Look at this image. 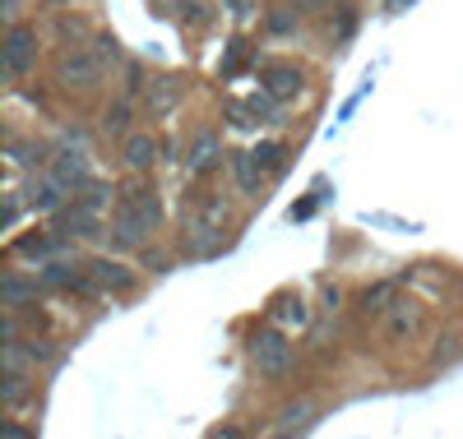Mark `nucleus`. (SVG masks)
Listing matches in <instances>:
<instances>
[{
    "instance_id": "obj_1",
    "label": "nucleus",
    "mask_w": 463,
    "mask_h": 439,
    "mask_svg": "<svg viewBox=\"0 0 463 439\" xmlns=\"http://www.w3.org/2000/svg\"><path fill=\"white\" fill-rule=\"evenodd\" d=\"M56 74H61V84H65V89L98 93V89H102V79H107V61H102L93 47H80V42H74V47L61 56Z\"/></svg>"
},
{
    "instance_id": "obj_2",
    "label": "nucleus",
    "mask_w": 463,
    "mask_h": 439,
    "mask_svg": "<svg viewBox=\"0 0 463 439\" xmlns=\"http://www.w3.org/2000/svg\"><path fill=\"white\" fill-rule=\"evenodd\" d=\"M250 361H255V370H260L264 379H283V375L292 370V342H288V333H283V329L255 333V338H250Z\"/></svg>"
},
{
    "instance_id": "obj_3",
    "label": "nucleus",
    "mask_w": 463,
    "mask_h": 439,
    "mask_svg": "<svg viewBox=\"0 0 463 439\" xmlns=\"http://www.w3.org/2000/svg\"><path fill=\"white\" fill-rule=\"evenodd\" d=\"M148 231H158L139 204H126V199H116V218H111V246L116 250H135V246H148Z\"/></svg>"
},
{
    "instance_id": "obj_4",
    "label": "nucleus",
    "mask_w": 463,
    "mask_h": 439,
    "mask_svg": "<svg viewBox=\"0 0 463 439\" xmlns=\"http://www.w3.org/2000/svg\"><path fill=\"white\" fill-rule=\"evenodd\" d=\"M37 65V33L24 23H10L5 33V79H19Z\"/></svg>"
},
{
    "instance_id": "obj_5",
    "label": "nucleus",
    "mask_w": 463,
    "mask_h": 439,
    "mask_svg": "<svg viewBox=\"0 0 463 439\" xmlns=\"http://www.w3.org/2000/svg\"><path fill=\"white\" fill-rule=\"evenodd\" d=\"M52 176L65 185V190H74V194H80L89 181H93V172H89V157H84V148H61L56 157H52Z\"/></svg>"
},
{
    "instance_id": "obj_6",
    "label": "nucleus",
    "mask_w": 463,
    "mask_h": 439,
    "mask_svg": "<svg viewBox=\"0 0 463 439\" xmlns=\"http://www.w3.org/2000/svg\"><path fill=\"white\" fill-rule=\"evenodd\" d=\"M185 172L190 176H204V172H213L218 163H222V139L218 135H209V130H200L195 139H190V148H185Z\"/></svg>"
},
{
    "instance_id": "obj_7",
    "label": "nucleus",
    "mask_w": 463,
    "mask_h": 439,
    "mask_svg": "<svg viewBox=\"0 0 463 439\" xmlns=\"http://www.w3.org/2000/svg\"><path fill=\"white\" fill-rule=\"evenodd\" d=\"M121 163H126V167H130L135 176L153 172V163H158V139H153V135H126Z\"/></svg>"
},
{
    "instance_id": "obj_8",
    "label": "nucleus",
    "mask_w": 463,
    "mask_h": 439,
    "mask_svg": "<svg viewBox=\"0 0 463 439\" xmlns=\"http://www.w3.org/2000/svg\"><path fill=\"white\" fill-rule=\"evenodd\" d=\"M89 273H93V283L102 292H130L135 287V268H126L121 259H93Z\"/></svg>"
},
{
    "instance_id": "obj_9",
    "label": "nucleus",
    "mask_w": 463,
    "mask_h": 439,
    "mask_svg": "<svg viewBox=\"0 0 463 439\" xmlns=\"http://www.w3.org/2000/svg\"><path fill=\"white\" fill-rule=\"evenodd\" d=\"M264 89L274 93L279 102H288V98H297L306 89V79H301L297 65H264Z\"/></svg>"
},
{
    "instance_id": "obj_10",
    "label": "nucleus",
    "mask_w": 463,
    "mask_h": 439,
    "mask_svg": "<svg viewBox=\"0 0 463 439\" xmlns=\"http://www.w3.org/2000/svg\"><path fill=\"white\" fill-rule=\"evenodd\" d=\"M33 397V379L24 366H5V375H0V403L5 407H24Z\"/></svg>"
},
{
    "instance_id": "obj_11",
    "label": "nucleus",
    "mask_w": 463,
    "mask_h": 439,
    "mask_svg": "<svg viewBox=\"0 0 463 439\" xmlns=\"http://www.w3.org/2000/svg\"><path fill=\"white\" fill-rule=\"evenodd\" d=\"M61 222L70 227V236H84V241H93V236H102V218H98V209H84V204H74V209H61Z\"/></svg>"
},
{
    "instance_id": "obj_12",
    "label": "nucleus",
    "mask_w": 463,
    "mask_h": 439,
    "mask_svg": "<svg viewBox=\"0 0 463 439\" xmlns=\"http://www.w3.org/2000/svg\"><path fill=\"white\" fill-rule=\"evenodd\" d=\"M28 204H33V209H43V213H61V209H65V185H61L56 176L37 181V185L28 190Z\"/></svg>"
},
{
    "instance_id": "obj_13",
    "label": "nucleus",
    "mask_w": 463,
    "mask_h": 439,
    "mask_svg": "<svg viewBox=\"0 0 463 439\" xmlns=\"http://www.w3.org/2000/svg\"><path fill=\"white\" fill-rule=\"evenodd\" d=\"M37 283H43V277H37ZM37 283H24L19 273L0 277V301H5V310H24V301H37Z\"/></svg>"
},
{
    "instance_id": "obj_14",
    "label": "nucleus",
    "mask_w": 463,
    "mask_h": 439,
    "mask_svg": "<svg viewBox=\"0 0 463 439\" xmlns=\"http://www.w3.org/2000/svg\"><path fill=\"white\" fill-rule=\"evenodd\" d=\"M181 93H185V84H176V79L172 74H163V79H153V84H148V111H172L176 102H181Z\"/></svg>"
},
{
    "instance_id": "obj_15",
    "label": "nucleus",
    "mask_w": 463,
    "mask_h": 439,
    "mask_svg": "<svg viewBox=\"0 0 463 439\" xmlns=\"http://www.w3.org/2000/svg\"><path fill=\"white\" fill-rule=\"evenodd\" d=\"M227 167H232V176H237V185L246 190V194H260V163H255V153H232L227 157Z\"/></svg>"
},
{
    "instance_id": "obj_16",
    "label": "nucleus",
    "mask_w": 463,
    "mask_h": 439,
    "mask_svg": "<svg viewBox=\"0 0 463 439\" xmlns=\"http://www.w3.org/2000/svg\"><path fill=\"white\" fill-rule=\"evenodd\" d=\"M130 121H135L130 93H126V98H116V102L102 111V130H107V135H116V139H121V135H130Z\"/></svg>"
},
{
    "instance_id": "obj_17",
    "label": "nucleus",
    "mask_w": 463,
    "mask_h": 439,
    "mask_svg": "<svg viewBox=\"0 0 463 439\" xmlns=\"http://www.w3.org/2000/svg\"><path fill=\"white\" fill-rule=\"evenodd\" d=\"M56 37H65V42H93V23L84 14H56Z\"/></svg>"
},
{
    "instance_id": "obj_18",
    "label": "nucleus",
    "mask_w": 463,
    "mask_h": 439,
    "mask_svg": "<svg viewBox=\"0 0 463 439\" xmlns=\"http://www.w3.org/2000/svg\"><path fill=\"white\" fill-rule=\"evenodd\" d=\"M390 296H394V283H375V287H366V292H362V314H366V319L384 314V310H390Z\"/></svg>"
},
{
    "instance_id": "obj_19",
    "label": "nucleus",
    "mask_w": 463,
    "mask_h": 439,
    "mask_svg": "<svg viewBox=\"0 0 463 439\" xmlns=\"http://www.w3.org/2000/svg\"><path fill=\"white\" fill-rule=\"evenodd\" d=\"M255 163H260L264 172H274V176H279V172L288 167V148L269 139V144H260V148H255Z\"/></svg>"
},
{
    "instance_id": "obj_20",
    "label": "nucleus",
    "mask_w": 463,
    "mask_h": 439,
    "mask_svg": "<svg viewBox=\"0 0 463 439\" xmlns=\"http://www.w3.org/2000/svg\"><path fill=\"white\" fill-rule=\"evenodd\" d=\"M274 319H279V324L283 329H301L306 324V319H311V310H306V301H297V296H288L279 310H274Z\"/></svg>"
},
{
    "instance_id": "obj_21",
    "label": "nucleus",
    "mask_w": 463,
    "mask_h": 439,
    "mask_svg": "<svg viewBox=\"0 0 463 439\" xmlns=\"http://www.w3.org/2000/svg\"><path fill=\"white\" fill-rule=\"evenodd\" d=\"M329 33H334V42H347V37L357 33V10L353 5H338V19H329Z\"/></svg>"
},
{
    "instance_id": "obj_22",
    "label": "nucleus",
    "mask_w": 463,
    "mask_h": 439,
    "mask_svg": "<svg viewBox=\"0 0 463 439\" xmlns=\"http://www.w3.org/2000/svg\"><path fill=\"white\" fill-rule=\"evenodd\" d=\"M111 194H116L111 185H102V181H89V185L80 190V204H84V209H107V204H111Z\"/></svg>"
},
{
    "instance_id": "obj_23",
    "label": "nucleus",
    "mask_w": 463,
    "mask_h": 439,
    "mask_svg": "<svg viewBox=\"0 0 463 439\" xmlns=\"http://www.w3.org/2000/svg\"><path fill=\"white\" fill-rule=\"evenodd\" d=\"M297 19H301V14L288 5V10H274V14H269V23H264V28L274 33V37H288V33H297Z\"/></svg>"
},
{
    "instance_id": "obj_24",
    "label": "nucleus",
    "mask_w": 463,
    "mask_h": 439,
    "mask_svg": "<svg viewBox=\"0 0 463 439\" xmlns=\"http://www.w3.org/2000/svg\"><path fill=\"white\" fill-rule=\"evenodd\" d=\"M93 51L107 61V65H121V42L111 33H93Z\"/></svg>"
},
{
    "instance_id": "obj_25",
    "label": "nucleus",
    "mask_w": 463,
    "mask_h": 439,
    "mask_svg": "<svg viewBox=\"0 0 463 439\" xmlns=\"http://www.w3.org/2000/svg\"><path fill=\"white\" fill-rule=\"evenodd\" d=\"M10 153L19 157V163H28V167H43V163H52L43 144H10Z\"/></svg>"
},
{
    "instance_id": "obj_26",
    "label": "nucleus",
    "mask_w": 463,
    "mask_h": 439,
    "mask_svg": "<svg viewBox=\"0 0 463 439\" xmlns=\"http://www.w3.org/2000/svg\"><path fill=\"white\" fill-rule=\"evenodd\" d=\"M181 23L204 28L209 23V5H204V0H181Z\"/></svg>"
},
{
    "instance_id": "obj_27",
    "label": "nucleus",
    "mask_w": 463,
    "mask_h": 439,
    "mask_svg": "<svg viewBox=\"0 0 463 439\" xmlns=\"http://www.w3.org/2000/svg\"><path fill=\"white\" fill-rule=\"evenodd\" d=\"M311 425V407H288L283 421H279V434H292V430H306Z\"/></svg>"
},
{
    "instance_id": "obj_28",
    "label": "nucleus",
    "mask_w": 463,
    "mask_h": 439,
    "mask_svg": "<svg viewBox=\"0 0 463 439\" xmlns=\"http://www.w3.org/2000/svg\"><path fill=\"white\" fill-rule=\"evenodd\" d=\"M148 89V79H144V65L139 61H126V93L135 98V93H144Z\"/></svg>"
},
{
    "instance_id": "obj_29",
    "label": "nucleus",
    "mask_w": 463,
    "mask_h": 439,
    "mask_svg": "<svg viewBox=\"0 0 463 439\" xmlns=\"http://www.w3.org/2000/svg\"><path fill=\"white\" fill-rule=\"evenodd\" d=\"M390 333H394V338H403V333H417V310H399V314L390 319Z\"/></svg>"
},
{
    "instance_id": "obj_30",
    "label": "nucleus",
    "mask_w": 463,
    "mask_h": 439,
    "mask_svg": "<svg viewBox=\"0 0 463 439\" xmlns=\"http://www.w3.org/2000/svg\"><path fill=\"white\" fill-rule=\"evenodd\" d=\"M246 107H250L255 116H274V121H279V107H274V93H269V98H264V93H255V98H246Z\"/></svg>"
},
{
    "instance_id": "obj_31",
    "label": "nucleus",
    "mask_w": 463,
    "mask_h": 439,
    "mask_svg": "<svg viewBox=\"0 0 463 439\" xmlns=\"http://www.w3.org/2000/svg\"><path fill=\"white\" fill-rule=\"evenodd\" d=\"M316 204H320L316 194H311V199H301V204H292V213H288V218H292V222H306V218L316 213Z\"/></svg>"
},
{
    "instance_id": "obj_32",
    "label": "nucleus",
    "mask_w": 463,
    "mask_h": 439,
    "mask_svg": "<svg viewBox=\"0 0 463 439\" xmlns=\"http://www.w3.org/2000/svg\"><path fill=\"white\" fill-rule=\"evenodd\" d=\"M288 5H292L297 14H320V10L329 5V0H288Z\"/></svg>"
},
{
    "instance_id": "obj_33",
    "label": "nucleus",
    "mask_w": 463,
    "mask_h": 439,
    "mask_svg": "<svg viewBox=\"0 0 463 439\" xmlns=\"http://www.w3.org/2000/svg\"><path fill=\"white\" fill-rule=\"evenodd\" d=\"M144 264H148L153 273H167V268H172V259H167V255H158V250H153V255L144 250Z\"/></svg>"
},
{
    "instance_id": "obj_34",
    "label": "nucleus",
    "mask_w": 463,
    "mask_h": 439,
    "mask_svg": "<svg viewBox=\"0 0 463 439\" xmlns=\"http://www.w3.org/2000/svg\"><path fill=\"white\" fill-rule=\"evenodd\" d=\"M0 434H10V439H24V434H33L28 425H14V421H0Z\"/></svg>"
},
{
    "instance_id": "obj_35",
    "label": "nucleus",
    "mask_w": 463,
    "mask_h": 439,
    "mask_svg": "<svg viewBox=\"0 0 463 439\" xmlns=\"http://www.w3.org/2000/svg\"><path fill=\"white\" fill-rule=\"evenodd\" d=\"M5 222H10V227H14V222H19V199H14V194H10V199H5Z\"/></svg>"
},
{
    "instance_id": "obj_36",
    "label": "nucleus",
    "mask_w": 463,
    "mask_h": 439,
    "mask_svg": "<svg viewBox=\"0 0 463 439\" xmlns=\"http://www.w3.org/2000/svg\"><path fill=\"white\" fill-rule=\"evenodd\" d=\"M412 5V0H384V10H390V14H403Z\"/></svg>"
},
{
    "instance_id": "obj_37",
    "label": "nucleus",
    "mask_w": 463,
    "mask_h": 439,
    "mask_svg": "<svg viewBox=\"0 0 463 439\" xmlns=\"http://www.w3.org/2000/svg\"><path fill=\"white\" fill-rule=\"evenodd\" d=\"M0 14H5V19L14 23V14H19V0H5V5H0Z\"/></svg>"
},
{
    "instance_id": "obj_38",
    "label": "nucleus",
    "mask_w": 463,
    "mask_h": 439,
    "mask_svg": "<svg viewBox=\"0 0 463 439\" xmlns=\"http://www.w3.org/2000/svg\"><path fill=\"white\" fill-rule=\"evenodd\" d=\"M47 5H74V0H47Z\"/></svg>"
}]
</instances>
